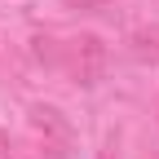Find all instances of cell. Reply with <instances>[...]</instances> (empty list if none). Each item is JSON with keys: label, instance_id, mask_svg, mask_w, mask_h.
I'll use <instances>...</instances> for the list:
<instances>
[{"label": "cell", "instance_id": "obj_1", "mask_svg": "<svg viewBox=\"0 0 159 159\" xmlns=\"http://www.w3.org/2000/svg\"><path fill=\"white\" fill-rule=\"evenodd\" d=\"M53 66H62L80 89H93L97 80H102V71H106V44L97 35H75V40H66V44H57V57H53Z\"/></svg>", "mask_w": 159, "mask_h": 159}, {"label": "cell", "instance_id": "obj_2", "mask_svg": "<svg viewBox=\"0 0 159 159\" xmlns=\"http://www.w3.org/2000/svg\"><path fill=\"white\" fill-rule=\"evenodd\" d=\"M27 124L35 133V142H40V155L44 159H66L71 146H75V128L66 124V115L57 111V106H44V102H35L27 111Z\"/></svg>", "mask_w": 159, "mask_h": 159}, {"label": "cell", "instance_id": "obj_3", "mask_svg": "<svg viewBox=\"0 0 159 159\" xmlns=\"http://www.w3.org/2000/svg\"><path fill=\"white\" fill-rule=\"evenodd\" d=\"M128 49H133L137 62L159 66V27H142V31H133V35H128Z\"/></svg>", "mask_w": 159, "mask_h": 159}, {"label": "cell", "instance_id": "obj_4", "mask_svg": "<svg viewBox=\"0 0 159 159\" xmlns=\"http://www.w3.org/2000/svg\"><path fill=\"white\" fill-rule=\"evenodd\" d=\"M66 9H75V13H93V9H106L111 0H62Z\"/></svg>", "mask_w": 159, "mask_h": 159}, {"label": "cell", "instance_id": "obj_5", "mask_svg": "<svg viewBox=\"0 0 159 159\" xmlns=\"http://www.w3.org/2000/svg\"><path fill=\"white\" fill-rule=\"evenodd\" d=\"M0 159H13V150H9V137L0 133Z\"/></svg>", "mask_w": 159, "mask_h": 159}, {"label": "cell", "instance_id": "obj_6", "mask_svg": "<svg viewBox=\"0 0 159 159\" xmlns=\"http://www.w3.org/2000/svg\"><path fill=\"white\" fill-rule=\"evenodd\" d=\"M97 159H119V155H115V142H106V146H102V155H97Z\"/></svg>", "mask_w": 159, "mask_h": 159}]
</instances>
